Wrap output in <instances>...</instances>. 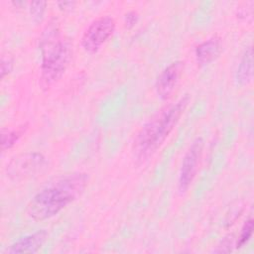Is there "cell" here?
Returning <instances> with one entry per match:
<instances>
[{"label":"cell","instance_id":"cell-1","mask_svg":"<svg viewBox=\"0 0 254 254\" xmlns=\"http://www.w3.org/2000/svg\"><path fill=\"white\" fill-rule=\"evenodd\" d=\"M89 181L86 173L61 175L49 182L29 201L27 214L35 221H44L58 215L84 192Z\"/></svg>","mask_w":254,"mask_h":254},{"label":"cell","instance_id":"cell-2","mask_svg":"<svg viewBox=\"0 0 254 254\" xmlns=\"http://www.w3.org/2000/svg\"><path fill=\"white\" fill-rule=\"evenodd\" d=\"M189 103L190 96L186 94L177 101L166 104L140 128L132 144L136 161L145 162L161 148L178 125Z\"/></svg>","mask_w":254,"mask_h":254},{"label":"cell","instance_id":"cell-3","mask_svg":"<svg viewBox=\"0 0 254 254\" xmlns=\"http://www.w3.org/2000/svg\"><path fill=\"white\" fill-rule=\"evenodd\" d=\"M40 46L42 51L40 86L48 90L65 72L71 61L72 45L67 38L61 36L58 23L52 20L42 33Z\"/></svg>","mask_w":254,"mask_h":254},{"label":"cell","instance_id":"cell-4","mask_svg":"<svg viewBox=\"0 0 254 254\" xmlns=\"http://www.w3.org/2000/svg\"><path fill=\"white\" fill-rule=\"evenodd\" d=\"M116 28L115 20L109 16H99L93 19L82 33L81 48L88 54L97 53L112 37Z\"/></svg>","mask_w":254,"mask_h":254},{"label":"cell","instance_id":"cell-5","mask_svg":"<svg viewBox=\"0 0 254 254\" xmlns=\"http://www.w3.org/2000/svg\"><path fill=\"white\" fill-rule=\"evenodd\" d=\"M46 157L39 152H26L14 156L6 166L11 181H23L41 173L47 166Z\"/></svg>","mask_w":254,"mask_h":254},{"label":"cell","instance_id":"cell-6","mask_svg":"<svg viewBox=\"0 0 254 254\" xmlns=\"http://www.w3.org/2000/svg\"><path fill=\"white\" fill-rule=\"evenodd\" d=\"M203 140L201 137L195 138L189 149L187 150L179 172L178 189L180 192H185L192 184L202 157L203 152Z\"/></svg>","mask_w":254,"mask_h":254},{"label":"cell","instance_id":"cell-7","mask_svg":"<svg viewBox=\"0 0 254 254\" xmlns=\"http://www.w3.org/2000/svg\"><path fill=\"white\" fill-rule=\"evenodd\" d=\"M185 69L184 61H176L168 64L158 75L155 82L156 93L162 100H168L174 93Z\"/></svg>","mask_w":254,"mask_h":254},{"label":"cell","instance_id":"cell-8","mask_svg":"<svg viewBox=\"0 0 254 254\" xmlns=\"http://www.w3.org/2000/svg\"><path fill=\"white\" fill-rule=\"evenodd\" d=\"M49 232L46 229H40L33 233L27 234L15 242H13L7 249L9 254H33L38 252L47 242Z\"/></svg>","mask_w":254,"mask_h":254},{"label":"cell","instance_id":"cell-9","mask_svg":"<svg viewBox=\"0 0 254 254\" xmlns=\"http://www.w3.org/2000/svg\"><path fill=\"white\" fill-rule=\"evenodd\" d=\"M222 52L221 38L213 35L198 44L194 50V58L198 66H204L214 62Z\"/></svg>","mask_w":254,"mask_h":254},{"label":"cell","instance_id":"cell-10","mask_svg":"<svg viewBox=\"0 0 254 254\" xmlns=\"http://www.w3.org/2000/svg\"><path fill=\"white\" fill-rule=\"evenodd\" d=\"M253 78V50L252 46H248L238 64L236 69L235 79L239 85H247Z\"/></svg>","mask_w":254,"mask_h":254},{"label":"cell","instance_id":"cell-11","mask_svg":"<svg viewBox=\"0 0 254 254\" xmlns=\"http://www.w3.org/2000/svg\"><path fill=\"white\" fill-rule=\"evenodd\" d=\"M28 129V124H22L18 126L15 129H8V128H2L1 129V150L2 152H5L12 147L20 140V138L26 133Z\"/></svg>","mask_w":254,"mask_h":254},{"label":"cell","instance_id":"cell-12","mask_svg":"<svg viewBox=\"0 0 254 254\" xmlns=\"http://www.w3.org/2000/svg\"><path fill=\"white\" fill-rule=\"evenodd\" d=\"M252 233H253V219L249 218L248 220H246L244 222L243 226L241 227V231H240V234L236 241L235 247L241 248L242 246H244L251 238Z\"/></svg>","mask_w":254,"mask_h":254},{"label":"cell","instance_id":"cell-13","mask_svg":"<svg viewBox=\"0 0 254 254\" xmlns=\"http://www.w3.org/2000/svg\"><path fill=\"white\" fill-rule=\"evenodd\" d=\"M46 6H47V2L45 1H36V2H30V6H29V12L30 15L32 17V19L35 22H41L45 11H46Z\"/></svg>","mask_w":254,"mask_h":254},{"label":"cell","instance_id":"cell-14","mask_svg":"<svg viewBox=\"0 0 254 254\" xmlns=\"http://www.w3.org/2000/svg\"><path fill=\"white\" fill-rule=\"evenodd\" d=\"M14 67V59L11 55H3L1 57V78L3 79L6 75H8Z\"/></svg>","mask_w":254,"mask_h":254},{"label":"cell","instance_id":"cell-15","mask_svg":"<svg viewBox=\"0 0 254 254\" xmlns=\"http://www.w3.org/2000/svg\"><path fill=\"white\" fill-rule=\"evenodd\" d=\"M139 20V14L134 11V10H131V11H128L125 16H124V24H125V27L127 29H131L133 28L136 23L138 22Z\"/></svg>","mask_w":254,"mask_h":254},{"label":"cell","instance_id":"cell-16","mask_svg":"<svg viewBox=\"0 0 254 254\" xmlns=\"http://www.w3.org/2000/svg\"><path fill=\"white\" fill-rule=\"evenodd\" d=\"M75 4V2H71V1H69V2H59L58 3V5L61 7V8H64V9H69V8H72L73 7V5Z\"/></svg>","mask_w":254,"mask_h":254}]
</instances>
